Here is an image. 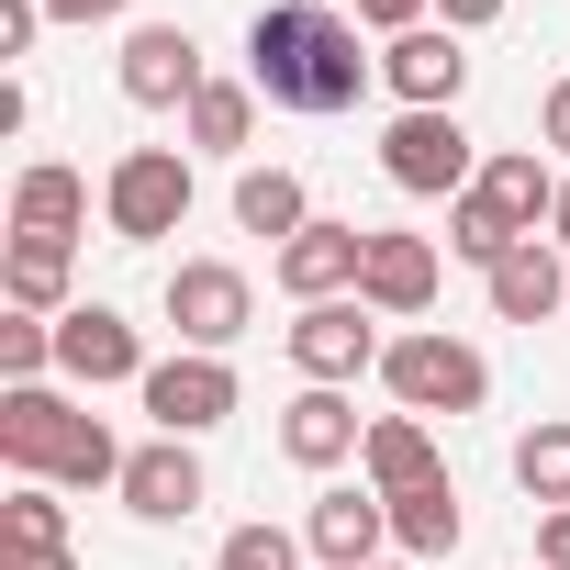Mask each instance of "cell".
Masks as SVG:
<instances>
[{"label":"cell","mask_w":570,"mask_h":570,"mask_svg":"<svg viewBox=\"0 0 570 570\" xmlns=\"http://www.w3.org/2000/svg\"><path fill=\"white\" fill-rule=\"evenodd\" d=\"M381 79V57H358V23L325 12V0H279V12L246 23V90L268 112H358V90Z\"/></svg>","instance_id":"obj_1"},{"label":"cell","mask_w":570,"mask_h":570,"mask_svg":"<svg viewBox=\"0 0 570 570\" xmlns=\"http://www.w3.org/2000/svg\"><path fill=\"white\" fill-rule=\"evenodd\" d=\"M101 213H112L124 246L179 235V213H190V157H179V146H124L112 179H101Z\"/></svg>","instance_id":"obj_4"},{"label":"cell","mask_w":570,"mask_h":570,"mask_svg":"<svg viewBox=\"0 0 570 570\" xmlns=\"http://www.w3.org/2000/svg\"><path fill=\"white\" fill-rule=\"evenodd\" d=\"M514 481H525V503H537V514H559V503H570V425L514 436Z\"/></svg>","instance_id":"obj_26"},{"label":"cell","mask_w":570,"mask_h":570,"mask_svg":"<svg viewBox=\"0 0 570 570\" xmlns=\"http://www.w3.org/2000/svg\"><path fill=\"white\" fill-rule=\"evenodd\" d=\"M57 370L79 392H101V381H146V347H135V325L112 303H79V314H57Z\"/></svg>","instance_id":"obj_11"},{"label":"cell","mask_w":570,"mask_h":570,"mask_svg":"<svg viewBox=\"0 0 570 570\" xmlns=\"http://www.w3.org/2000/svg\"><path fill=\"white\" fill-rule=\"evenodd\" d=\"M124 0H46V23H112Z\"/></svg>","instance_id":"obj_35"},{"label":"cell","mask_w":570,"mask_h":570,"mask_svg":"<svg viewBox=\"0 0 570 570\" xmlns=\"http://www.w3.org/2000/svg\"><path fill=\"white\" fill-rule=\"evenodd\" d=\"M358 470H370V492L392 503V492H425V481H448L436 470V436H425V414H381L370 425V448H358Z\"/></svg>","instance_id":"obj_18"},{"label":"cell","mask_w":570,"mask_h":570,"mask_svg":"<svg viewBox=\"0 0 570 570\" xmlns=\"http://www.w3.org/2000/svg\"><path fill=\"white\" fill-rule=\"evenodd\" d=\"M548 246L570 257V179H559V202H548Z\"/></svg>","instance_id":"obj_37"},{"label":"cell","mask_w":570,"mask_h":570,"mask_svg":"<svg viewBox=\"0 0 570 570\" xmlns=\"http://www.w3.org/2000/svg\"><path fill=\"white\" fill-rule=\"evenodd\" d=\"M213 570H292V537H279V525H235L213 548Z\"/></svg>","instance_id":"obj_29"},{"label":"cell","mask_w":570,"mask_h":570,"mask_svg":"<svg viewBox=\"0 0 570 570\" xmlns=\"http://www.w3.org/2000/svg\"><path fill=\"white\" fill-rule=\"evenodd\" d=\"M46 35V0H0V57H23Z\"/></svg>","instance_id":"obj_31"},{"label":"cell","mask_w":570,"mask_h":570,"mask_svg":"<svg viewBox=\"0 0 570 570\" xmlns=\"http://www.w3.org/2000/svg\"><path fill=\"white\" fill-rule=\"evenodd\" d=\"M381 179H392V190H414V202H459V190L481 179L470 124H459V112H403V124L381 135Z\"/></svg>","instance_id":"obj_5"},{"label":"cell","mask_w":570,"mask_h":570,"mask_svg":"<svg viewBox=\"0 0 570 570\" xmlns=\"http://www.w3.org/2000/svg\"><path fill=\"white\" fill-rule=\"evenodd\" d=\"M135 392H146V414H157V436H213V425H224V414L246 403L224 358H157V370H146Z\"/></svg>","instance_id":"obj_7"},{"label":"cell","mask_w":570,"mask_h":570,"mask_svg":"<svg viewBox=\"0 0 570 570\" xmlns=\"http://www.w3.org/2000/svg\"><path fill=\"white\" fill-rule=\"evenodd\" d=\"M12 224L68 246V235L90 224V179H79V168H57V157H46V168H23V179H12Z\"/></svg>","instance_id":"obj_19"},{"label":"cell","mask_w":570,"mask_h":570,"mask_svg":"<svg viewBox=\"0 0 570 570\" xmlns=\"http://www.w3.org/2000/svg\"><path fill=\"white\" fill-rule=\"evenodd\" d=\"M425 12H436V0H347V23H370V35H425Z\"/></svg>","instance_id":"obj_30"},{"label":"cell","mask_w":570,"mask_h":570,"mask_svg":"<svg viewBox=\"0 0 570 570\" xmlns=\"http://www.w3.org/2000/svg\"><path fill=\"white\" fill-rule=\"evenodd\" d=\"M470 190H481V202H492L503 224H525V235H537V224H548V202H559V179H548V168H537L525 146H503V157H481V179H470Z\"/></svg>","instance_id":"obj_20"},{"label":"cell","mask_w":570,"mask_h":570,"mask_svg":"<svg viewBox=\"0 0 570 570\" xmlns=\"http://www.w3.org/2000/svg\"><path fill=\"white\" fill-rule=\"evenodd\" d=\"M0 370H12V392L46 381V370H57V325H46V314H12V325H0Z\"/></svg>","instance_id":"obj_28"},{"label":"cell","mask_w":570,"mask_h":570,"mask_svg":"<svg viewBox=\"0 0 570 570\" xmlns=\"http://www.w3.org/2000/svg\"><path fill=\"white\" fill-rule=\"evenodd\" d=\"M492 314H503V325H548V314H570V268H559L548 235H525V246L492 268Z\"/></svg>","instance_id":"obj_17"},{"label":"cell","mask_w":570,"mask_h":570,"mask_svg":"<svg viewBox=\"0 0 570 570\" xmlns=\"http://www.w3.org/2000/svg\"><path fill=\"white\" fill-rule=\"evenodd\" d=\"M514 246H525V224H503V213H492L481 190H459V202H448V257H470V268L492 279V268H503Z\"/></svg>","instance_id":"obj_24"},{"label":"cell","mask_w":570,"mask_h":570,"mask_svg":"<svg viewBox=\"0 0 570 570\" xmlns=\"http://www.w3.org/2000/svg\"><path fill=\"white\" fill-rule=\"evenodd\" d=\"M537 146L570 157V79H548V101H537Z\"/></svg>","instance_id":"obj_32"},{"label":"cell","mask_w":570,"mask_h":570,"mask_svg":"<svg viewBox=\"0 0 570 570\" xmlns=\"http://www.w3.org/2000/svg\"><path fill=\"white\" fill-rule=\"evenodd\" d=\"M292 370L303 381H358V370H381V336H370V303H303V325H292Z\"/></svg>","instance_id":"obj_9"},{"label":"cell","mask_w":570,"mask_h":570,"mask_svg":"<svg viewBox=\"0 0 570 570\" xmlns=\"http://www.w3.org/2000/svg\"><path fill=\"white\" fill-rule=\"evenodd\" d=\"M392 570H414V559H392Z\"/></svg>","instance_id":"obj_38"},{"label":"cell","mask_w":570,"mask_h":570,"mask_svg":"<svg viewBox=\"0 0 570 570\" xmlns=\"http://www.w3.org/2000/svg\"><path fill=\"white\" fill-rule=\"evenodd\" d=\"M0 570H79L68 548H0Z\"/></svg>","instance_id":"obj_36"},{"label":"cell","mask_w":570,"mask_h":570,"mask_svg":"<svg viewBox=\"0 0 570 570\" xmlns=\"http://www.w3.org/2000/svg\"><path fill=\"white\" fill-rule=\"evenodd\" d=\"M392 548H403V559H448V548H459V492H448V481L392 492Z\"/></svg>","instance_id":"obj_23"},{"label":"cell","mask_w":570,"mask_h":570,"mask_svg":"<svg viewBox=\"0 0 570 570\" xmlns=\"http://www.w3.org/2000/svg\"><path fill=\"white\" fill-rule=\"evenodd\" d=\"M0 292H12V314H46V325L79 314V303H68V246H57V235H23L12 268H0Z\"/></svg>","instance_id":"obj_21"},{"label":"cell","mask_w":570,"mask_h":570,"mask_svg":"<svg viewBox=\"0 0 570 570\" xmlns=\"http://www.w3.org/2000/svg\"><path fill=\"white\" fill-rule=\"evenodd\" d=\"M0 548H68V503L46 481H23L12 503H0Z\"/></svg>","instance_id":"obj_27"},{"label":"cell","mask_w":570,"mask_h":570,"mask_svg":"<svg viewBox=\"0 0 570 570\" xmlns=\"http://www.w3.org/2000/svg\"><path fill=\"white\" fill-rule=\"evenodd\" d=\"M0 459H12L23 481H124V459L135 448H112V425L101 414H79L68 392H46V381H23V392H0Z\"/></svg>","instance_id":"obj_2"},{"label":"cell","mask_w":570,"mask_h":570,"mask_svg":"<svg viewBox=\"0 0 570 570\" xmlns=\"http://www.w3.org/2000/svg\"><path fill=\"white\" fill-rule=\"evenodd\" d=\"M381 381H392L403 414H481V403H492V370H481V347H459V336H392V347H381Z\"/></svg>","instance_id":"obj_3"},{"label":"cell","mask_w":570,"mask_h":570,"mask_svg":"<svg viewBox=\"0 0 570 570\" xmlns=\"http://www.w3.org/2000/svg\"><path fill=\"white\" fill-rule=\"evenodd\" d=\"M246 124H257V90H246V79H202V101H190V146H202V157H235Z\"/></svg>","instance_id":"obj_25"},{"label":"cell","mask_w":570,"mask_h":570,"mask_svg":"<svg viewBox=\"0 0 570 570\" xmlns=\"http://www.w3.org/2000/svg\"><path fill=\"white\" fill-rule=\"evenodd\" d=\"M537 559H548V570H570V503H559V514H537Z\"/></svg>","instance_id":"obj_33"},{"label":"cell","mask_w":570,"mask_h":570,"mask_svg":"<svg viewBox=\"0 0 570 570\" xmlns=\"http://www.w3.org/2000/svg\"><path fill=\"white\" fill-rule=\"evenodd\" d=\"M448 12V35H481V23H503V0H436Z\"/></svg>","instance_id":"obj_34"},{"label":"cell","mask_w":570,"mask_h":570,"mask_svg":"<svg viewBox=\"0 0 570 570\" xmlns=\"http://www.w3.org/2000/svg\"><path fill=\"white\" fill-rule=\"evenodd\" d=\"M235 224L292 246V235L314 224V202H303V179H292V168H246V179H235Z\"/></svg>","instance_id":"obj_22"},{"label":"cell","mask_w":570,"mask_h":570,"mask_svg":"<svg viewBox=\"0 0 570 570\" xmlns=\"http://www.w3.org/2000/svg\"><path fill=\"white\" fill-rule=\"evenodd\" d=\"M246 314H257L246 268H224V257H179V268H168V325H179L190 358H224V347L246 336Z\"/></svg>","instance_id":"obj_6"},{"label":"cell","mask_w":570,"mask_h":570,"mask_svg":"<svg viewBox=\"0 0 570 570\" xmlns=\"http://www.w3.org/2000/svg\"><path fill=\"white\" fill-rule=\"evenodd\" d=\"M303 537H314V559H325V570H370V559H381V537H392V503H381L370 481H358V492H325Z\"/></svg>","instance_id":"obj_16"},{"label":"cell","mask_w":570,"mask_h":570,"mask_svg":"<svg viewBox=\"0 0 570 570\" xmlns=\"http://www.w3.org/2000/svg\"><path fill=\"white\" fill-rule=\"evenodd\" d=\"M124 101L135 112H190L202 101V46L179 23H135L124 35Z\"/></svg>","instance_id":"obj_8"},{"label":"cell","mask_w":570,"mask_h":570,"mask_svg":"<svg viewBox=\"0 0 570 570\" xmlns=\"http://www.w3.org/2000/svg\"><path fill=\"white\" fill-rule=\"evenodd\" d=\"M381 79L403 90V112H459L470 57H459V35H448V23H425V35H403V46L381 57Z\"/></svg>","instance_id":"obj_15"},{"label":"cell","mask_w":570,"mask_h":570,"mask_svg":"<svg viewBox=\"0 0 570 570\" xmlns=\"http://www.w3.org/2000/svg\"><path fill=\"white\" fill-rule=\"evenodd\" d=\"M358 448H370V425H358V403H347V392L303 381L292 403H279V459H303V470H336V459H358Z\"/></svg>","instance_id":"obj_12"},{"label":"cell","mask_w":570,"mask_h":570,"mask_svg":"<svg viewBox=\"0 0 570 570\" xmlns=\"http://www.w3.org/2000/svg\"><path fill=\"white\" fill-rule=\"evenodd\" d=\"M146 525H190L202 503H213V481H202V459H190V436H157V448H135L124 459V481H112Z\"/></svg>","instance_id":"obj_10"},{"label":"cell","mask_w":570,"mask_h":570,"mask_svg":"<svg viewBox=\"0 0 570 570\" xmlns=\"http://www.w3.org/2000/svg\"><path fill=\"white\" fill-rule=\"evenodd\" d=\"M358 257H370L358 224H303L292 246H279V292H292V303H347L358 292Z\"/></svg>","instance_id":"obj_13"},{"label":"cell","mask_w":570,"mask_h":570,"mask_svg":"<svg viewBox=\"0 0 570 570\" xmlns=\"http://www.w3.org/2000/svg\"><path fill=\"white\" fill-rule=\"evenodd\" d=\"M358 303L392 314V325H414V314L436 303V246H425V235H370V257H358Z\"/></svg>","instance_id":"obj_14"}]
</instances>
